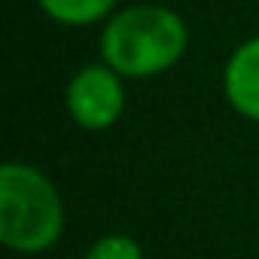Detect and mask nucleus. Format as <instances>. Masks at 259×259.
Wrapping results in <instances>:
<instances>
[{
  "label": "nucleus",
  "instance_id": "423d86ee",
  "mask_svg": "<svg viewBox=\"0 0 259 259\" xmlns=\"http://www.w3.org/2000/svg\"><path fill=\"white\" fill-rule=\"evenodd\" d=\"M82 259H144V247L132 235L110 232V235H101L98 241H92Z\"/></svg>",
  "mask_w": 259,
  "mask_h": 259
},
{
  "label": "nucleus",
  "instance_id": "20e7f679",
  "mask_svg": "<svg viewBox=\"0 0 259 259\" xmlns=\"http://www.w3.org/2000/svg\"><path fill=\"white\" fill-rule=\"evenodd\" d=\"M223 95L241 119L259 125V34L229 52L223 67Z\"/></svg>",
  "mask_w": 259,
  "mask_h": 259
},
{
  "label": "nucleus",
  "instance_id": "7ed1b4c3",
  "mask_svg": "<svg viewBox=\"0 0 259 259\" xmlns=\"http://www.w3.org/2000/svg\"><path fill=\"white\" fill-rule=\"evenodd\" d=\"M64 110L82 132H110L125 113V76L107 61L79 67L64 89Z\"/></svg>",
  "mask_w": 259,
  "mask_h": 259
},
{
  "label": "nucleus",
  "instance_id": "f257e3e1",
  "mask_svg": "<svg viewBox=\"0 0 259 259\" xmlns=\"http://www.w3.org/2000/svg\"><path fill=\"white\" fill-rule=\"evenodd\" d=\"M98 49L119 76L153 79L180 64L189 49V28L165 4H132L104 22Z\"/></svg>",
  "mask_w": 259,
  "mask_h": 259
},
{
  "label": "nucleus",
  "instance_id": "39448f33",
  "mask_svg": "<svg viewBox=\"0 0 259 259\" xmlns=\"http://www.w3.org/2000/svg\"><path fill=\"white\" fill-rule=\"evenodd\" d=\"M37 7L55 25L89 28V25L107 22L119 10V0H37Z\"/></svg>",
  "mask_w": 259,
  "mask_h": 259
},
{
  "label": "nucleus",
  "instance_id": "f03ea898",
  "mask_svg": "<svg viewBox=\"0 0 259 259\" xmlns=\"http://www.w3.org/2000/svg\"><path fill=\"white\" fill-rule=\"evenodd\" d=\"M64 235V201L46 171L31 162L0 168V244L19 256L49 253Z\"/></svg>",
  "mask_w": 259,
  "mask_h": 259
}]
</instances>
